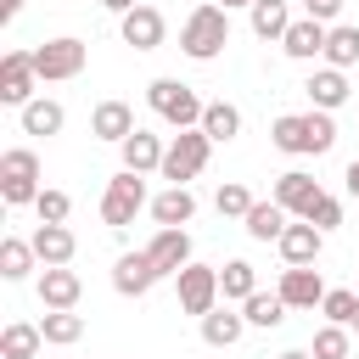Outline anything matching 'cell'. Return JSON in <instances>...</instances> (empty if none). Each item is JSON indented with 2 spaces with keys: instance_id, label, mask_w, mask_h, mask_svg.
Masks as SVG:
<instances>
[{
  "instance_id": "6da1fadb",
  "label": "cell",
  "mask_w": 359,
  "mask_h": 359,
  "mask_svg": "<svg viewBox=\"0 0 359 359\" xmlns=\"http://www.w3.org/2000/svg\"><path fill=\"white\" fill-rule=\"evenodd\" d=\"M269 140L286 157H325L337 146V123H331V112H314V107L309 112H280L275 129H269Z\"/></svg>"
},
{
  "instance_id": "7a4b0ae2",
  "label": "cell",
  "mask_w": 359,
  "mask_h": 359,
  "mask_svg": "<svg viewBox=\"0 0 359 359\" xmlns=\"http://www.w3.org/2000/svg\"><path fill=\"white\" fill-rule=\"evenodd\" d=\"M230 45V11L224 6H196L185 22H180V50L191 56V62H213L219 50Z\"/></svg>"
},
{
  "instance_id": "3957f363",
  "label": "cell",
  "mask_w": 359,
  "mask_h": 359,
  "mask_svg": "<svg viewBox=\"0 0 359 359\" xmlns=\"http://www.w3.org/2000/svg\"><path fill=\"white\" fill-rule=\"evenodd\" d=\"M146 107H151L163 123H174V129H202V112H208V101H202L185 79H151V84H146Z\"/></svg>"
},
{
  "instance_id": "277c9868",
  "label": "cell",
  "mask_w": 359,
  "mask_h": 359,
  "mask_svg": "<svg viewBox=\"0 0 359 359\" xmlns=\"http://www.w3.org/2000/svg\"><path fill=\"white\" fill-rule=\"evenodd\" d=\"M39 157L28 151V146H11V151H0V202L6 208H34L39 202Z\"/></svg>"
},
{
  "instance_id": "5b68a950",
  "label": "cell",
  "mask_w": 359,
  "mask_h": 359,
  "mask_svg": "<svg viewBox=\"0 0 359 359\" xmlns=\"http://www.w3.org/2000/svg\"><path fill=\"white\" fill-rule=\"evenodd\" d=\"M140 208H151V196H146V174L118 168V174L107 180V191H101V224L123 230V224H135V213H140Z\"/></svg>"
},
{
  "instance_id": "8992f818",
  "label": "cell",
  "mask_w": 359,
  "mask_h": 359,
  "mask_svg": "<svg viewBox=\"0 0 359 359\" xmlns=\"http://www.w3.org/2000/svg\"><path fill=\"white\" fill-rule=\"evenodd\" d=\"M208 151H213V140L202 135V129H180L174 140H168V151H163V180L168 185H191L202 168H208Z\"/></svg>"
},
{
  "instance_id": "52a82bcc",
  "label": "cell",
  "mask_w": 359,
  "mask_h": 359,
  "mask_svg": "<svg viewBox=\"0 0 359 359\" xmlns=\"http://www.w3.org/2000/svg\"><path fill=\"white\" fill-rule=\"evenodd\" d=\"M84 62H90V45H84V39H73V34H62V39H45V45H34V73H39L45 84L79 79V73H84Z\"/></svg>"
},
{
  "instance_id": "ba28073f",
  "label": "cell",
  "mask_w": 359,
  "mask_h": 359,
  "mask_svg": "<svg viewBox=\"0 0 359 359\" xmlns=\"http://www.w3.org/2000/svg\"><path fill=\"white\" fill-rule=\"evenodd\" d=\"M174 297H180V314H213L219 309V269H208V264H185L180 275H174Z\"/></svg>"
},
{
  "instance_id": "9c48e42d",
  "label": "cell",
  "mask_w": 359,
  "mask_h": 359,
  "mask_svg": "<svg viewBox=\"0 0 359 359\" xmlns=\"http://www.w3.org/2000/svg\"><path fill=\"white\" fill-rule=\"evenodd\" d=\"M34 84H39V73H34V50H6V56H0V101L22 112V107L34 101Z\"/></svg>"
},
{
  "instance_id": "30bf717a",
  "label": "cell",
  "mask_w": 359,
  "mask_h": 359,
  "mask_svg": "<svg viewBox=\"0 0 359 359\" xmlns=\"http://www.w3.org/2000/svg\"><path fill=\"white\" fill-rule=\"evenodd\" d=\"M320 196H325V191H320V180H314V174H303V168H286V174L275 180V202H280L292 219H309Z\"/></svg>"
},
{
  "instance_id": "8fae6325",
  "label": "cell",
  "mask_w": 359,
  "mask_h": 359,
  "mask_svg": "<svg viewBox=\"0 0 359 359\" xmlns=\"http://www.w3.org/2000/svg\"><path fill=\"white\" fill-rule=\"evenodd\" d=\"M275 247H280L286 269H303V264H320V252H325V230H314L309 219H292L286 236H280Z\"/></svg>"
},
{
  "instance_id": "7c38bea8",
  "label": "cell",
  "mask_w": 359,
  "mask_h": 359,
  "mask_svg": "<svg viewBox=\"0 0 359 359\" xmlns=\"http://www.w3.org/2000/svg\"><path fill=\"white\" fill-rule=\"evenodd\" d=\"M157 280H163V275H157V264L146 258V247H140V252H123V258L112 264V292H118V297H146Z\"/></svg>"
},
{
  "instance_id": "4fadbf2b",
  "label": "cell",
  "mask_w": 359,
  "mask_h": 359,
  "mask_svg": "<svg viewBox=\"0 0 359 359\" xmlns=\"http://www.w3.org/2000/svg\"><path fill=\"white\" fill-rule=\"evenodd\" d=\"M280 303L286 309H320L325 303V280H320V269L314 264H303V269H280Z\"/></svg>"
},
{
  "instance_id": "5bb4252c",
  "label": "cell",
  "mask_w": 359,
  "mask_h": 359,
  "mask_svg": "<svg viewBox=\"0 0 359 359\" xmlns=\"http://www.w3.org/2000/svg\"><path fill=\"white\" fill-rule=\"evenodd\" d=\"M118 34H123V45H135V50H157L163 34H168V22H163L157 6H135L129 17H118Z\"/></svg>"
},
{
  "instance_id": "9a60e30c",
  "label": "cell",
  "mask_w": 359,
  "mask_h": 359,
  "mask_svg": "<svg viewBox=\"0 0 359 359\" xmlns=\"http://www.w3.org/2000/svg\"><path fill=\"white\" fill-rule=\"evenodd\" d=\"M146 258L157 264V275H180L185 264H196L191 258V230H157L146 241Z\"/></svg>"
},
{
  "instance_id": "2e32d148",
  "label": "cell",
  "mask_w": 359,
  "mask_h": 359,
  "mask_svg": "<svg viewBox=\"0 0 359 359\" xmlns=\"http://www.w3.org/2000/svg\"><path fill=\"white\" fill-rule=\"evenodd\" d=\"M135 129H140V123H135V107H129V101H101V107L90 112V135H95V140L123 146Z\"/></svg>"
},
{
  "instance_id": "e0dca14e",
  "label": "cell",
  "mask_w": 359,
  "mask_h": 359,
  "mask_svg": "<svg viewBox=\"0 0 359 359\" xmlns=\"http://www.w3.org/2000/svg\"><path fill=\"white\" fill-rule=\"evenodd\" d=\"M325 39H331V28H325V22H314V17H297V22L286 28L280 50H286L292 62H314V56H325Z\"/></svg>"
},
{
  "instance_id": "ac0fdd59",
  "label": "cell",
  "mask_w": 359,
  "mask_h": 359,
  "mask_svg": "<svg viewBox=\"0 0 359 359\" xmlns=\"http://www.w3.org/2000/svg\"><path fill=\"white\" fill-rule=\"evenodd\" d=\"M303 95H309L314 112H337V107L348 101V73H342V67H314L309 84H303Z\"/></svg>"
},
{
  "instance_id": "d6986e66",
  "label": "cell",
  "mask_w": 359,
  "mask_h": 359,
  "mask_svg": "<svg viewBox=\"0 0 359 359\" xmlns=\"http://www.w3.org/2000/svg\"><path fill=\"white\" fill-rule=\"evenodd\" d=\"M151 219H157V230H185V224L196 219V196H191V185H168L163 196H151Z\"/></svg>"
},
{
  "instance_id": "ffe728a7",
  "label": "cell",
  "mask_w": 359,
  "mask_h": 359,
  "mask_svg": "<svg viewBox=\"0 0 359 359\" xmlns=\"http://www.w3.org/2000/svg\"><path fill=\"white\" fill-rule=\"evenodd\" d=\"M34 252H39V269H62V264H73L79 241H73L67 224H39L34 230Z\"/></svg>"
},
{
  "instance_id": "44dd1931",
  "label": "cell",
  "mask_w": 359,
  "mask_h": 359,
  "mask_svg": "<svg viewBox=\"0 0 359 359\" xmlns=\"http://www.w3.org/2000/svg\"><path fill=\"white\" fill-rule=\"evenodd\" d=\"M118 151H123V168H129V174H157V168H163V151H168V146H163V140H157L151 129H135V135H129V140H123Z\"/></svg>"
},
{
  "instance_id": "7402d4cb",
  "label": "cell",
  "mask_w": 359,
  "mask_h": 359,
  "mask_svg": "<svg viewBox=\"0 0 359 359\" xmlns=\"http://www.w3.org/2000/svg\"><path fill=\"white\" fill-rule=\"evenodd\" d=\"M79 292H84V280H79V269H45L39 275V303L45 309H79Z\"/></svg>"
},
{
  "instance_id": "603a6c76",
  "label": "cell",
  "mask_w": 359,
  "mask_h": 359,
  "mask_svg": "<svg viewBox=\"0 0 359 359\" xmlns=\"http://www.w3.org/2000/svg\"><path fill=\"white\" fill-rule=\"evenodd\" d=\"M241 224H247V236H252V241H280V236H286V224H292V213L269 196V202H252V213H247Z\"/></svg>"
},
{
  "instance_id": "cb8c5ba5",
  "label": "cell",
  "mask_w": 359,
  "mask_h": 359,
  "mask_svg": "<svg viewBox=\"0 0 359 359\" xmlns=\"http://www.w3.org/2000/svg\"><path fill=\"white\" fill-rule=\"evenodd\" d=\"M241 331H247V314H236L230 303L213 309V314H202V342H208V348H236Z\"/></svg>"
},
{
  "instance_id": "d4e9b609",
  "label": "cell",
  "mask_w": 359,
  "mask_h": 359,
  "mask_svg": "<svg viewBox=\"0 0 359 359\" xmlns=\"http://www.w3.org/2000/svg\"><path fill=\"white\" fill-rule=\"evenodd\" d=\"M62 123H67V112H62V101H50V95H34V101L22 107V135H62Z\"/></svg>"
},
{
  "instance_id": "484cf974",
  "label": "cell",
  "mask_w": 359,
  "mask_h": 359,
  "mask_svg": "<svg viewBox=\"0 0 359 359\" xmlns=\"http://www.w3.org/2000/svg\"><path fill=\"white\" fill-rule=\"evenodd\" d=\"M247 17H252V34H258V39H286V28L297 22L286 0H258Z\"/></svg>"
},
{
  "instance_id": "4316f807",
  "label": "cell",
  "mask_w": 359,
  "mask_h": 359,
  "mask_svg": "<svg viewBox=\"0 0 359 359\" xmlns=\"http://www.w3.org/2000/svg\"><path fill=\"white\" fill-rule=\"evenodd\" d=\"M202 135H208L213 146H230V140L241 135V112H236L230 101H208V112H202Z\"/></svg>"
},
{
  "instance_id": "83f0119b",
  "label": "cell",
  "mask_w": 359,
  "mask_h": 359,
  "mask_svg": "<svg viewBox=\"0 0 359 359\" xmlns=\"http://www.w3.org/2000/svg\"><path fill=\"white\" fill-rule=\"evenodd\" d=\"M219 292H224V303H247V297L258 292V269H252L247 258H230V264L219 269Z\"/></svg>"
},
{
  "instance_id": "f1b7e54d",
  "label": "cell",
  "mask_w": 359,
  "mask_h": 359,
  "mask_svg": "<svg viewBox=\"0 0 359 359\" xmlns=\"http://www.w3.org/2000/svg\"><path fill=\"white\" fill-rule=\"evenodd\" d=\"M39 348H45V331L28 325V320H11V325L0 331V353H6V359H34Z\"/></svg>"
},
{
  "instance_id": "f546056e",
  "label": "cell",
  "mask_w": 359,
  "mask_h": 359,
  "mask_svg": "<svg viewBox=\"0 0 359 359\" xmlns=\"http://www.w3.org/2000/svg\"><path fill=\"white\" fill-rule=\"evenodd\" d=\"M34 264H39L34 241H17V236H6V241H0V275H6V280H28V275H34Z\"/></svg>"
},
{
  "instance_id": "4dcf8cb0",
  "label": "cell",
  "mask_w": 359,
  "mask_h": 359,
  "mask_svg": "<svg viewBox=\"0 0 359 359\" xmlns=\"http://www.w3.org/2000/svg\"><path fill=\"white\" fill-rule=\"evenodd\" d=\"M39 331H45V342H56V348H73V342L84 337V314H73V309H45Z\"/></svg>"
},
{
  "instance_id": "1f68e13d",
  "label": "cell",
  "mask_w": 359,
  "mask_h": 359,
  "mask_svg": "<svg viewBox=\"0 0 359 359\" xmlns=\"http://www.w3.org/2000/svg\"><path fill=\"white\" fill-rule=\"evenodd\" d=\"M353 62H359V28L353 22H337L331 39H325V67H342L348 73Z\"/></svg>"
},
{
  "instance_id": "d6a6232c",
  "label": "cell",
  "mask_w": 359,
  "mask_h": 359,
  "mask_svg": "<svg viewBox=\"0 0 359 359\" xmlns=\"http://www.w3.org/2000/svg\"><path fill=\"white\" fill-rule=\"evenodd\" d=\"M241 314H247V325H264V331H275V325L286 320V303H280V292H252V297L241 303Z\"/></svg>"
},
{
  "instance_id": "836d02e7",
  "label": "cell",
  "mask_w": 359,
  "mask_h": 359,
  "mask_svg": "<svg viewBox=\"0 0 359 359\" xmlns=\"http://www.w3.org/2000/svg\"><path fill=\"white\" fill-rule=\"evenodd\" d=\"M320 314H325V325H353V314H359V292H348V286H337V292H325V303H320Z\"/></svg>"
},
{
  "instance_id": "e575fe53",
  "label": "cell",
  "mask_w": 359,
  "mask_h": 359,
  "mask_svg": "<svg viewBox=\"0 0 359 359\" xmlns=\"http://www.w3.org/2000/svg\"><path fill=\"white\" fill-rule=\"evenodd\" d=\"M309 353H314V359H348V325H320Z\"/></svg>"
},
{
  "instance_id": "d590c367",
  "label": "cell",
  "mask_w": 359,
  "mask_h": 359,
  "mask_svg": "<svg viewBox=\"0 0 359 359\" xmlns=\"http://www.w3.org/2000/svg\"><path fill=\"white\" fill-rule=\"evenodd\" d=\"M213 208H219L224 219H247V213H252V191H247V185H219Z\"/></svg>"
},
{
  "instance_id": "8d00e7d4",
  "label": "cell",
  "mask_w": 359,
  "mask_h": 359,
  "mask_svg": "<svg viewBox=\"0 0 359 359\" xmlns=\"http://www.w3.org/2000/svg\"><path fill=\"white\" fill-rule=\"evenodd\" d=\"M34 213H39V224H67V213H73V196H67V191H39Z\"/></svg>"
},
{
  "instance_id": "74e56055",
  "label": "cell",
  "mask_w": 359,
  "mask_h": 359,
  "mask_svg": "<svg viewBox=\"0 0 359 359\" xmlns=\"http://www.w3.org/2000/svg\"><path fill=\"white\" fill-rule=\"evenodd\" d=\"M309 224H314V230H337V224H342V202H337V196H320L314 213H309Z\"/></svg>"
},
{
  "instance_id": "f35d334b",
  "label": "cell",
  "mask_w": 359,
  "mask_h": 359,
  "mask_svg": "<svg viewBox=\"0 0 359 359\" xmlns=\"http://www.w3.org/2000/svg\"><path fill=\"white\" fill-rule=\"evenodd\" d=\"M342 6H348V0H303V17H314V22H325V28H337V17H342Z\"/></svg>"
},
{
  "instance_id": "ab89813d",
  "label": "cell",
  "mask_w": 359,
  "mask_h": 359,
  "mask_svg": "<svg viewBox=\"0 0 359 359\" xmlns=\"http://www.w3.org/2000/svg\"><path fill=\"white\" fill-rule=\"evenodd\" d=\"M101 6H107V11H118V17H129V11H135V6H146V0H101Z\"/></svg>"
},
{
  "instance_id": "60d3db41",
  "label": "cell",
  "mask_w": 359,
  "mask_h": 359,
  "mask_svg": "<svg viewBox=\"0 0 359 359\" xmlns=\"http://www.w3.org/2000/svg\"><path fill=\"white\" fill-rule=\"evenodd\" d=\"M17 11H22V0H0V22H11Z\"/></svg>"
},
{
  "instance_id": "b9f144b4",
  "label": "cell",
  "mask_w": 359,
  "mask_h": 359,
  "mask_svg": "<svg viewBox=\"0 0 359 359\" xmlns=\"http://www.w3.org/2000/svg\"><path fill=\"white\" fill-rule=\"evenodd\" d=\"M342 180H348V191H353V196H359V157H353V163H348V174H342Z\"/></svg>"
},
{
  "instance_id": "7bdbcfd3",
  "label": "cell",
  "mask_w": 359,
  "mask_h": 359,
  "mask_svg": "<svg viewBox=\"0 0 359 359\" xmlns=\"http://www.w3.org/2000/svg\"><path fill=\"white\" fill-rule=\"evenodd\" d=\"M275 359H314L309 348H286V353H275Z\"/></svg>"
},
{
  "instance_id": "ee69618b",
  "label": "cell",
  "mask_w": 359,
  "mask_h": 359,
  "mask_svg": "<svg viewBox=\"0 0 359 359\" xmlns=\"http://www.w3.org/2000/svg\"><path fill=\"white\" fill-rule=\"evenodd\" d=\"M219 6H224V11H236V6H247V11H252L258 0H219Z\"/></svg>"
},
{
  "instance_id": "f6af8a7d",
  "label": "cell",
  "mask_w": 359,
  "mask_h": 359,
  "mask_svg": "<svg viewBox=\"0 0 359 359\" xmlns=\"http://www.w3.org/2000/svg\"><path fill=\"white\" fill-rule=\"evenodd\" d=\"M348 331H359V314H353V325H348Z\"/></svg>"
}]
</instances>
